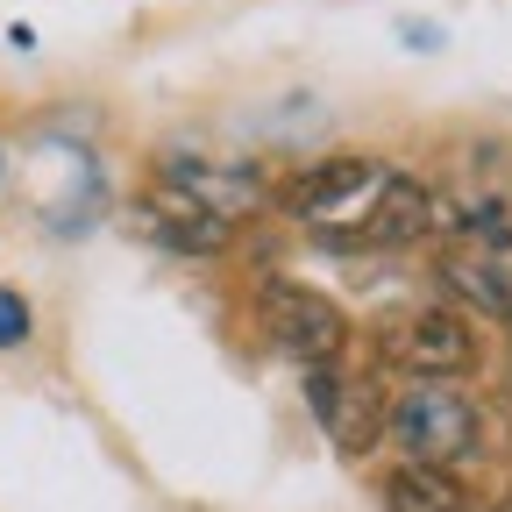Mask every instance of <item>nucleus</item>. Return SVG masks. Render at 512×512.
I'll list each match as a JSON object with an SVG mask.
<instances>
[{"mask_svg": "<svg viewBox=\"0 0 512 512\" xmlns=\"http://www.w3.org/2000/svg\"><path fill=\"white\" fill-rule=\"evenodd\" d=\"M143 228H150L157 242H171V249H221V242H228V221H221V214H207V207H192L185 192H171V185H157V192H150Z\"/></svg>", "mask_w": 512, "mask_h": 512, "instance_id": "0eeeda50", "label": "nucleus"}, {"mask_svg": "<svg viewBox=\"0 0 512 512\" xmlns=\"http://www.w3.org/2000/svg\"><path fill=\"white\" fill-rule=\"evenodd\" d=\"M164 185H171V192H185L192 207L221 214L228 228H235L256 200H264L256 171H242V164H214V157H171V164H164Z\"/></svg>", "mask_w": 512, "mask_h": 512, "instance_id": "423d86ee", "label": "nucleus"}, {"mask_svg": "<svg viewBox=\"0 0 512 512\" xmlns=\"http://www.w3.org/2000/svg\"><path fill=\"white\" fill-rule=\"evenodd\" d=\"M299 384H306L313 420L328 427V441L342 448V456H370V448L384 441V392H377V377L342 370V363H313V370H299Z\"/></svg>", "mask_w": 512, "mask_h": 512, "instance_id": "39448f33", "label": "nucleus"}, {"mask_svg": "<svg viewBox=\"0 0 512 512\" xmlns=\"http://www.w3.org/2000/svg\"><path fill=\"white\" fill-rule=\"evenodd\" d=\"M491 512H512V498H505V505H491Z\"/></svg>", "mask_w": 512, "mask_h": 512, "instance_id": "9b49d317", "label": "nucleus"}, {"mask_svg": "<svg viewBox=\"0 0 512 512\" xmlns=\"http://www.w3.org/2000/svg\"><path fill=\"white\" fill-rule=\"evenodd\" d=\"M256 313H264L271 342H278L299 370H313V363H342V349H349V313H342L328 292L299 285V278H264V292H256Z\"/></svg>", "mask_w": 512, "mask_h": 512, "instance_id": "20e7f679", "label": "nucleus"}, {"mask_svg": "<svg viewBox=\"0 0 512 512\" xmlns=\"http://www.w3.org/2000/svg\"><path fill=\"white\" fill-rule=\"evenodd\" d=\"M427 228H434V192L420 178H399L392 171V185H384V200H377L363 242H420Z\"/></svg>", "mask_w": 512, "mask_h": 512, "instance_id": "6e6552de", "label": "nucleus"}, {"mask_svg": "<svg viewBox=\"0 0 512 512\" xmlns=\"http://www.w3.org/2000/svg\"><path fill=\"white\" fill-rule=\"evenodd\" d=\"M384 512H470V491L434 463H406L384 477Z\"/></svg>", "mask_w": 512, "mask_h": 512, "instance_id": "1a4fd4ad", "label": "nucleus"}, {"mask_svg": "<svg viewBox=\"0 0 512 512\" xmlns=\"http://www.w3.org/2000/svg\"><path fill=\"white\" fill-rule=\"evenodd\" d=\"M377 356L392 370H406L413 384H448V377H463L477 363V335H470V320L448 313V306H406L377 328Z\"/></svg>", "mask_w": 512, "mask_h": 512, "instance_id": "7ed1b4c3", "label": "nucleus"}, {"mask_svg": "<svg viewBox=\"0 0 512 512\" xmlns=\"http://www.w3.org/2000/svg\"><path fill=\"white\" fill-rule=\"evenodd\" d=\"M384 434H399L406 463H434V470H456L477 456L484 420L477 406L456 392V384H413L399 406H384Z\"/></svg>", "mask_w": 512, "mask_h": 512, "instance_id": "f03ea898", "label": "nucleus"}, {"mask_svg": "<svg viewBox=\"0 0 512 512\" xmlns=\"http://www.w3.org/2000/svg\"><path fill=\"white\" fill-rule=\"evenodd\" d=\"M384 185H392V171H384L377 157H328V164H313L285 185V207L320 228V235H335V242H363L377 200H384Z\"/></svg>", "mask_w": 512, "mask_h": 512, "instance_id": "f257e3e1", "label": "nucleus"}, {"mask_svg": "<svg viewBox=\"0 0 512 512\" xmlns=\"http://www.w3.org/2000/svg\"><path fill=\"white\" fill-rule=\"evenodd\" d=\"M505 320H512V313H505Z\"/></svg>", "mask_w": 512, "mask_h": 512, "instance_id": "f8f14e48", "label": "nucleus"}, {"mask_svg": "<svg viewBox=\"0 0 512 512\" xmlns=\"http://www.w3.org/2000/svg\"><path fill=\"white\" fill-rule=\"evenodd\" d=\"M22 335H29V299L0 285V349H15Z\"/></svg>", "mask_w": 512, "mask_h": 512, "instance_id": "9d476101", "label": "nucleus"}]
</instances>
